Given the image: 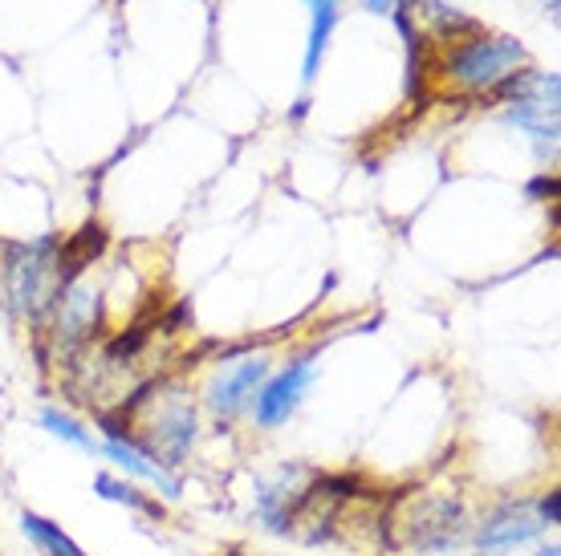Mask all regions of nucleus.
<instances>
[{"instance_id":"4468645a","label":"nucleus","mask_w":561,"mask_h":556,"mask_svg":"<svg viewBox=\"0 0 561 556\" xmlns=\"http://www.w3.org/2000/svg\"><path fill=\"white\" fill-rule=\"evenodd\" d=\"M42 427L49 435H57L61 443H70V447H82V451H99V443H94V435L85 431L78 418L70 415H61V410H45L42 415Z\"/></svg>"},{"instance_id":"9d476101","label":"nucleus","mask_w":561,"mask_h":556,"mask_svg":"<svg viewBox=\"0 0 561 556\" xmlns=\"http://www.w3.org/2000/svg\"><path fill=\"white\" fill-rule=\"evenodd\" d=\"M99 455H106L114 467H123V472L135 475V479H142V484L159 487L168 500H175V496H180V479H175L168 467H159L151 455H142L139 447H130L127 439H106V443L99 447Z\"/></svg>"},{"instance_id":"a211bd4d","label":"nucleus","mask_w":561,"mask_h":556,"mask_svg":"<svg viewBox=\"0 0 561 556\" xmlns=\"http://www.w3.org/2000/svg\"><path fill=\"white\" fill-rule=\"evenodd\" d=\"M537 556H561V548H558V544H549V548H541Z\"/></svg>"},{"instance_id":"dca6fc26","label":"nucleus","mask_w":561,"mask_h":556,"mask_svg":"<svg viewBox=\"0 0 561 556\" xmlns=\"http://www.w3.org/2000/svg\"><path fill=\"white\" fill-rule=\"evenodd\" d=\"M363 4L370 9V13H399V9L411 4V0H363ZM415 4H420V0H415Z\"/></svg>"},{"instance_id":"0eeeda50","label":"nucleus","mask_w":561,"mask_h":556,"mask_svg":"<svg viewBox=\"0 0 561 556\" xmlns=\"http://www.w3.org/2000/svg\"><path fill=\"white\" fill-rule=\"evenodd\" d=\"M102 317V292L90 285V280H70L61 297L54 301V337L57 346H82L85 337L94 334V325Z\"/></svg>"},{"instance_id":"6e6552de","label":"nucleus","mask_w":561,"mask_h":556,"mask_svg":"<svg viewBox=\"0 0 561 556\" xmlns=\"http://www.w3.org/2000/svg\"><path fill=\"white\" fill-rule=\"evenodd\" d=\"M534 536H541V520L534 512V500L501 503L496 512H489L480 520L477 529V544L484 553H508L517 544H529Z\"/></svg>"},{"instance_id":"39448f33","label":"nucleus","mask_w":561,"mask_h":556,"mask_svg":"<svg viewBox=\"0 0 561 556\" xmlns=\"http://www.w3.org/2000/svg\"><path fill=\"white\" fill-rule=\"evenodd\" d=\"M273 374L268 358H240V362H220L216 374L204 386V403L216 418L232 422L237 415H244L253 406L256 390L265 386V378Z\"/></svg>"},{"instance_id":"f03ea898","label":"nucleus","mask_w":561,"mask_h":556,"mask_svg":"<svg viewBox=\"0 0 561 556\" xmlns=\"http://www.w3.org/2000/svg\"><path fill=\"white\" fill-rule=\"evenodd\" d=\"M525 45L517 37H505V33H472L463 42L451 45L444 70L451 73V82L472 90V94H484V90H496V85L513 78L517 70H525Z\"/></svg>"},{"instance_id":"9b49d317","label":"nucleus","mask_w":561,"mask_h":556,"mask_svg":"<svg viewBox=\"0 0 561 556\" xmlns=\"http://www.w3.org/2000/svg\"><path fill=\"white\" fill-rule=\"evenodd\" d=\"M309 13H313V25H309V45H306V70L301 78L313 82L318 70H322V54L330 45V33L337 25V0H309Z\"/></svg>"},{"instance_id":"1a4fd4ad","label":"nucleus","mask_w":561,"mask_h":556,"mask_svg":"<svg viewBox=\"0 0 561 556\" xmlns=\"http://www.w3.org/2000/svg\"><path fill=\"white\" fill-rule=\"evenodd\" d=\"M306 472L301 467H280L273 479H261L256 484V516L265 520L268 532H294V512L301 496H306V487H301Z\"/></svg>"},{"instance_id":"f8f14e48","label":"nucleus","mask_w":561,"mask_h":556,"mask_svg":"<svg viewBox=\"0 0 561 556\" xmlns=\"http://www.w3.org/2000/svg\"><path fill=\"white\" fill-rule=\"evenodd\" d=\"M21 529H25V536L37 544L45 556H85L82 548L61 532V524H54V520H45V516H37V512H21Z\"/></svg>"},{"instance_id":"2eb2a0df","label":"nucleus","mask_w":561,"mask_h":556,"mask_svg":"<svg viewBox=\"0 0 561 556\" xmlns=\"http://www.w3.org/2000/svg\"><path fill=\"white\" fill-rule=\"evenodd\" d=\"M534 512H537V520H541V529H553L561 520V491L558 487H549L541 500H534Z\"/></svg>"},{"instance_id":"6ab92c4d","label":"nucleus","mask_w":561,"mask_h":556,"mask_svg":"<svg viewBox=\"0 0 561 556\" xmlns=\"http://www.w3.org/2000/svg\"><path fill=\"white\" fill-rule=\"evenodd\" d=\"M225 556H244V553H225Z\"/></svg>"},{"instance_id":"423d86ee","label":"nucleus","mask_w":561,"mask_h":556,"mask_svg":"<svg viewBox=\"0 0 561 556\" xmlns=\"http://www.w3.org/2000/svg\"><path fill=\"white\" fill-rule=\"evenodd\" d=\"M309 382H313V362H309V358H294L280 374H268L265 386L256 390V398H253L256 427H261V431L280 427V422L297 410V403H301V394L309 390Z\"/></svg>"},{"instance_id":"ddd939ff","label":"nucleus","mask_w":561,"mask_h":556,"mask_svg":"<svg viewBox=\"0 0 561 556\" xmlns=\"http://www.w3.org/2000/svg\"><path fill=\"white\" fill-rule=\"evenodd\" d=\"M94 491H99L102 500L127 503L130 512H142V516H163V503L151 500V496H142L139 487L127 484V479H114V475H99V479H94Z\"/></svg>"},{"instance_id":"f257e3e1","label":"nucleus","mask_w":561,"mask_h":556,"mask_svg":"<svg viewBox=\"0 0 561 556\" xmlns=\"http://www.w3.org/2000/svg\"><path fill=\"white\" fill-rule=\"evenodd\" d=\"M4 277V301L16 317L45 321L54 313V301L61 297V277H57V240L42 236L28 244H4L0 260Z\"/></svg>"},{"instance_id":"7ed1b4c3","label":"nucleus","mask_w":561,"mask_h":556,"mask_svg":"<svg viewBox=\"0 0 561 556\" xmlns=\"http://www.w3.org/2000/svg\"><path fill=\"white\" fill-rule=\"evenodd\" d=\"M558 73L546 70H517L492 90L508 102V123H517L541 142V154H546V142L549 151L558 147Z\"/></svg>"},{"instance_id":"20e7f679","label":"nucleus","mask_w":561,"mask_h":556,"mask_svg":"<svg viewBox=\"0 0 561 556\" xmlns=\"http://www.w3.org/2000/svg\"><path fill=\"white\" fill-rule=\"evenodd\" d=\"M399 529H403V541L420 553H448L468 541L472 520L456 496H420L399 520Z\"/></svg>"},{"instance_id":"f3484780","label":"nucleus","mask_w":561,"mask_h":556,"mask_svg":"<svg viewBox=\"0 0 561 556\" xmlns=\"http://www.w3.org/2000/svg\"><path fill=\"white\" fill-rule=\"evenodd\" d=\"M529 195H558V179H553V175H541V179L529 187Z\"/></svg>"}]
</instances>
